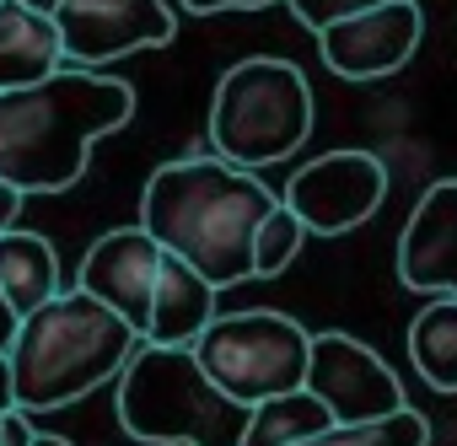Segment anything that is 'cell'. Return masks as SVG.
<instances>
[{"label": "cell", "mask_w": 457, "mask_h": 446, "mask_svg": "<svg viewBox=\"0 0 457 446\" xmlns=\"http://www.w3.org/2000/svg\"><path fill=\"white\" fill-rule=\"evenodd\" d=\"M135 119V92L92 65H60L44 81L0 92V178L22 194H60L81 183L103 135Z\"/></svg>", "instance_id": "obj_1"}, {"label": "cell", "mask_w": 457, "mask_h": 446, "mask_svg": "<svg viewBox=\"0 0 457 446\" xmlns=\"http://www.w3.org/2000/svg\"><path fill=\"white\" fill-rule=\"evenodd\" d=\"M275 194L259 172L226 156H183L151 172L140 194V227L194 264L215 291L253 280V232Z\"/></svg>", "instance_id": "obj_2"}, {"label": "cell", "mask_w": 457, "mask_h": 446, "mask_svg": "<svg viewBox=\"0 0 457 446\" xmlns=\"http://www.w3.org/2000/svg\"><path fill=\"white\" fill-rule=\"evenodd\" d=\"M135 344H140V334L113 307H103L81 285L54 291L44 307L17 318V334L6 350L17 409L44 414V409H65V403L87 398L92 387L119 376V366L129 360Z\"/></svg>", "instance_id": "obj_3"}, {"label": "cell", "mask_w": 457, "mask_h": 446, "mask_svg": "<svg viewBox=\"0 0 457 446\" xmlns=\"http://www.w3.org/2000/svg\"><path fill=\"white\" fill-rule=\"evenodd\" d=\"M119 425L156 446H243L248 403L220 392L194 344L140 339L119 366Z\"/></svg>", "instance_id": "obj_4"}, {"label": "cell", "mask_w": 457, "mask_h": 446, "mask_svg": "<svg viewBox=\"0 0 457 446\" xmlns=\"http://www.w3.org/2000/svg\"><path fill=\"white\" fill-rule=\"evenodd\" d=\"M312 135V87L291 60H243L215 81L210 145L215 156L264 172L296 156Z\"/></svg>", "instance_id": "obj_5"}, {"label": "cell", "mask_w": 457, "mask_h": 446, "mask_svg": "<svg viewBox=\"0 0 457 446\" xmlns=\"http://www.w3.org/2000/svg\"><path fill=\"white\" fill-rule=\"evenodd\" d=\"M307 344L312 334L286 318V312H215L199 339H194V355L199 366L210 371V382L220 392H232L237 403H259V398H275V392H291L302 387L307 376Z\"/></svg>", "instance_id": "obj_6"}, {"label": "cell", "mask_w": 457, "mask_h": 446, "mask_svg": "<svg viewBox=\"0 0 457 446\" xmlns=\"http://www.w3.org/2000/svg\"><path fill=\"white\" fill-rule=\"evenodd\" d=\"M382 199H387V167L371 151H328V156H312L291 178V188H286V204L302 215V227L312 237L355 232L361 220L377 215Z\"/></svg>", "instance_id": "obj_7"}, {"label": "cell", "mask_w": 457, "mask_h": 446, "mask_svg": "<svg viewBox=\"0 0 457 446\" xmlns=\"http://www.w3.org/2000/svg\"><path fill=\"white\" fill-rule=\"evenodd\" d=\"M302 387L318 392L339 425L382 419V414L403 409V382L387 371V360H382L371 344H361V339H350V334H339V328L312 334Z\"/></svg>", "instance_id": "obj_8"}, {"label": "cell", "mask_w": 457, "mask_h": 446, "mask_svg": "<svg viewBox=\"0 0 457 446\" xmlns=\"http://www.w3.org/2000/svg\"><path fill=\"white\" fill-rule=\"evenodd\" d=\"M60 49L71 65H113L135 49L172 44L167 0H60L54 6Z\"/></svg>", "instance_id": "obj_9"}, {"label": "cell", "mask_w": 457, "mask_h": 446, "mask_svg": "<svg viewBox=\"0 0 457 446\" xmlns=\"http://www.w3.org/2000/svg\"><path fill=\"white\" fill-rule=\"evenodd\" d=\"M420 6L414 0H382L371 12L339 17L328 28H318V49L323 65L345 81H382L393 70H403L420 49Z\"/></svg>", "instance_id": "obj_10"}, {"label": "cell", "mask_w": 457, "mask_h": 446, "mask_svg": "<svg viewBox=\"0 0 457 446\" xmlns=\"http://www.w3.org/2000/svg\"><path fill=\"white\" fill-rule=\"evenodd\" d=\"M162 275V243L145 227H119L108 237L92 243V253L81 259V291L97 296L103 307H113L140 339L151 323V291Z\"/></svg>", "instance_id": "obj_11"}, {"label": "cell", "mask_w": 457, "mask_h": 446, "mask_svg": "<svg viewBox=\"0 0 457 446\" xmlns=\"http://www.w3.org/2000/svg\"><path fill=\"white\" fill-rule=\"evenodd\" d=\"M398 280L420 296H457V178L430 183L398 237Z\"/></svg>", "instance_id": "obj_12"}, {"label": "cell", "mask_w": 457, "mask_h": 446, "mask_svg": "<svg viewBox=\"0 0 457 446\" xmlns=\"http://www.w3.org/2000/svg\"><path fill=\"white\" fill-rule=\"evenodd\" d=\"M210 318H215V285L194 264H183L178 253L162 248V275H156V291H151L145 339L151 344H194Z\"/></svg>", "instance_id": "obj_13"}, {"label": "cell", "mask_w": 457, "mask_h": 446, "mask_svg": "<svg viewBox=\"0 0 457 446\" xmlns=\"http://www.w3.org/2000/svg\"><path fill=\"white\" fill-rule=\"evenodd\" d=\"M65 65L60 28L49 12H28L17 0H0V92L44 81L49 70Z\"/></svg>", "instance_id": "obj_14"}, {"label": "cell", "mask_w": 457, "mask_h": 446, "mask_svg": "<svg viewBox=\"0 0 457 446\" xmlns=\"http://www.w3.org/2000/svg\"><path fill=\"white\" fill-rule=\"evenodd\" d=\"M60 291V259L38 232H0V296L17 318H28L33 307H44Z\"/></svg>", "instance_id": "obj_15"}, {"label": "cell", "mask_w": 457, "mask_h": 446, "mask_svg": "<svg viewBox=\"0 0 457 446\" xmlns=\"http://www.w3.org/2000/svg\"><path fill=\"white\" fill-rule=\"evenodd\" d=\"M409 360L436 392H457V296H430L409 323Z\"/></svg>", "instance_id": "obj_16"}, {"label": "cell", "mask_w": 457, "mask_h": 446, "mask_svg": "<svg viewBox=\"0 0 457 446\" xmlns=\"http://www.w3.org/2000/svg\"><path fill=\"white\" fill-rule=\"evenodd\" d=\"M334 425L328 403L307 387H291V392H275V398H259L248 409V430H243V446H291L312 430Z\"/></svg>", "instance_id": "obj_17"}, {"label": "cell", "mask_w": 457, "mask_h": 446, "mask_svg": "<svg viewBox=\"0 0 457 446\" xmlns=\"http://www.w3.org/2000/svg\"><path fill=\"white\" fill-rule=\"evenodd\" d=\"M291 446H430V419L420 409H393L382 419H355V425H323Z\"/></svg>", "instance_id": "obj_18"}, {"label": "cell", "mask_w": 457, "mask_h": 446, "mask_svg": "<svg viewBox=\"0 0 457 446\" xmlns=\"http://www.w3.org/2000/svg\"><path fill=\"white\" fill-rule=\"evenodd\" d=\"M302 243H307L302 215L286 199H275L270 215L259 220V232H253V280H275L280 269H291V259L302 253Z\"/></svg>", "instance_id": "obj_19"}, {"label": "cell", "mask_w": 457, "mask_h": 446, "mask_svg": "<svg viewBox=\"0 0 457 446\" xmlns=\"http://www.w3.org/2000/svg\"><path fill=\"white\" fill-rule=\"evenodd\" d=\"M286 6L296 12V22L302 28H328V22H339V17H355V12H371V6H382V0H286Z\"/></svg>", "instance_id": "obj_20"}, {"label": "cell", "mask_w": 457, "mask_h": 446, "mask_svg": "<svg viewBox=\"0 0 457 446\" xmlns=\"http://www.w3.org/2000/svg\"><path fill=\"white\" fill-rule=\"evenodd\" d=\"M0 446H33V414L28 409L0 414Z\"/></svg>", "instance_id": "obj_21"}, {"label": "cell", "mask_w": 457, "mask_h": 446, "mask_svg": "<svg viewBox=\"0 0 457 446\" xmlns=\"http://www.w3.org/2000/svg\"><path fill=\"white\" fill-rule=\"evenodd\" d=\"M264 6H286V0H183V12L210 17V12H264Z\"/></svg>", "instance_id": "obj_22"}, {"label": "cell", "mask_w": 457, "mask_h": 446, "mask_svg": "<svg viewBox=\"0 0 457 446\" xmlns=\"http://www.w3.org/2000/svg\"><path fill=\"white\" fill-rule=\"evenodd\" d=\"M22 199H28V194H22L17 183H6V178H0V232H6V227H12V220H17V210H22Z\"/></svg>", "instance_id": "obj_23"}, {"label": "cell", "mask_w": 457, "mask_h": 446, "mask_svg": "<svg viewBox=\"0 0 457 446\" xmlns=\"http://www.w3.org/2000/svg\"><path fill=\"white\" fill-rule=\"evenodd\" d=\"M6 409H17V387H12V366H6V355H0V414Z\"/></svg>", "instance_id": "obj_24"}, {"label": "cell", "mask_w": 457, "mask_h": 446, "mask_svg": "<svg viewBox=\"0 0 457 446\" xmlns=\"http://www.w3.org/2000/svg\"><path fill=\"white\" fill-rule=\"evenodd\" d=\"M12 334H17V312L6 307V296H0V355L12 350Z\"/></svg>", "instance_id": "obj_25"}, {"label": "cell", "mask_w": 457, "mask_h": 446, "mask_svg": "<svg viewBox=\"0 0 457 446\" xmlns=\"http://www.w3.org/2000/svg\"><path fill=\"white\" fill-rule=\"evenodd\" d=\"M17 6H28V12H49V17H54V6H60V0H17Z\"/></svg>", "instance_id": "obj_26"}, {"label": "cell", "mask_w": 457, "mask_h": 446, "mask_svg": "<svg viewBox=\"0 0 457 446\" xmlns=\"http://www.w3.org/2000/svg\"><path fill=\"white\" fill-rule=\"evenodd\" d=\"M33 446H71L65 435H44V430H33Z\"/></svg>", "instance_id": "obj_27"}]
</instances>
